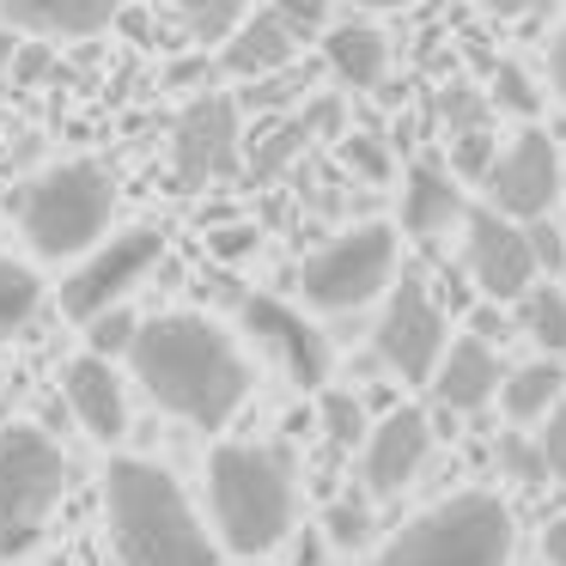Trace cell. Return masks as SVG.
I'll return each instance as SVG.
<instances>
[{"instance_id":"obj_25","label":"cell","mask_w":566,"mask_h":566,"mask_svg":"<svg viewBox=\"0 0 566 566\" xmlns=\"http://www.w3.org/2000/svg\"><path fill=\"white\" fill-rule=\"evenodd\" d=\"M165 7H171L177 25H184L196 43H226L250 0H165Z\"/></svg>"},{"instance_id":"obj_40","label":"cell","mask_w":566,"mask_h":566,"mask_svg":"<svg viewBox=\"0 0 566 566\" xmlns=\"http://www.w3.org/2000/svg\"><path fill=\"white\" fill-rule=\"evenodd\" d=\"M542 560H548V566H566V517H554V524L542 530Z\"/></svg>"},{"instance_id":"obj_16","label":"cell","mask_w":566,"mask_h":566,"mask_svg":"<svg viewBox=\"0 0 566 566\" xmlns=\"http://www.w3.org/2000/svg\"><path fill=\"white\" fill-rule=\"evenodd\" d=\"M128 0H0V19L31 38H92V31L116 25Z\"/></svg>"},{"instance_id":"obj_27","label":"cell","mask_w":566,"mask_h":566,"mask_svg":"<svg viewBox=\"0 0 566 566\" xmlns=\"http://www.w3.org/2000/svg\"><path fill=\"white\" fill-rule=\"evenodd\" d=\"M323 536H329L335 548H366V536H371V505L359 500V493L329 500V512H323Z\"/></svg>"},{"instance_id":"obj_3","label":"cell","mask_w":566,"mask_h":566,"mask_svg":"<svg viewBox=\"0 0 566 566\" xmlns=\"http://www.w3.org/2000/svg\"><path fill=\"white\" fill-rule=\"evenodd\" d=\"M208 500L232 554H269L293 530V469L269 444H220L208 457Z\"/></svg>"},{"instance_id":"obj_34","label":"cell","mask_w":566,"mask_h":566,"mask_svg":"<svg viewBox=\"0 0 566 566\" xmlns=\"http://www.w3.org/2000/svg\"><path fill=\"white\" fill-rule=\"evenodd\" d=\"M451 165H457V177H488V165H493V135L488 128L451 135Z\"/></svg>"},{"instance_id":"obj_35","label":"cell","mask_w":566,"mask_h":566,"mask_svg":"<svg viewBox=\"0 0 566 566\" xmlns=\"http://www.w3.org/2000/svg\"><path fill=\"white\" fill-rule=\"evenodd\" d=\"M269 7H274V19H281L293 38L298 31L311 38V31H323V19H329V0H269Z\"/></svg>"},{"instance_id":"obj_10","label":"cell","mask_w":566,"mask_h":566,"mask_svg":"<svg viewBox=\"0 0 566 566\" xmlns=\"http://www.w3.org/2000/svg\"><path fill=\"white\" fill-rule=\"evenodd\" d=\"M159 256H165L159 232H123V238H111V244H104L98 256L80 262V269L67 274V286H62V311H67V317L86 323L92 311L116 305V298H123L128 286H135V281H140V274H147Z\"/></svg>"},{"instance_id":"obj_30","label":"cell","mask_w":566,"mask_h":566,"mask_svg":"<svg viewBox=\"0 0 566 566\" xmlns=\"http://www.w3.org/2000/svg\"><path fill=\"white\" fill-rule=\"evenodd\" d=\"M439 116L451 135H463V128H488V98H481L475 86H463V80H451V86L439 92Z\"/></svg>"},{"instance_id":"obj_28","label":"cell","mask_w":566,"mask_h":566,"mask_svg":"<svg viewBox=\"0 0 566 566\" xmlns=\"http://www.w3.org/2000/svg\"><path fill=\"white\" fill-rule=\"evenodd\" d=\"M323 432H329L335 451H354L366 439V408H359V396H347V390L323 396Z\"/></svg>"},{"instance_id":"obj_5","label":"cell","mask_w":566,"mask_h":566,"mask_svg":"<svg viewBox=\"0 0 566 566\" xmlns=\"http://www.w3.org/2000/svg\"><path fill=\"white\" fill-rule=\"evenodd\" d=\"M67 481H74V463L43 427L0 432V560L38 548Z\"/></svg>"},{"instance_id":"obj_22","label":"cell","mask_w":566,"mask_h":566,"mask_svg":"<svg viewBox=\"0 0 566 566\" xmlns=\"http://www.w3.org/2000/svg\"><path fill=\"white\" fill-rule=\"evenodd\" d=\"M305 147H311L305 116H269V123H262V135H256V147H250V177H256V184H269V177H281Z\"/></svg>"},{"instance_id":"obj_45","label":"cell","mask_w":566,"mask_h":566,"mask_svg":"<svg viewBox=\"0 0 566 566\" xmlns=\"http://www.w3.org/2000/svg\"><path fill=\"white\" fill-rule=\"evenodd\" d=\"M298 566H323V542H317V536L298 542Z\"/></svg>"},{"instance_id":"obj_8","label":"cell","mask_w":566,"mask_h":566,"mask_svg":"<svg viewBox=\"0 0 566 566\" xmlns=\"http://www.w3.org/2000/svg\"><path fill=\"white\" fill-rule=\"evenodd\" d=\"M371 342H378V359L402 384H427L432 378V366H439V354H444V311H439V298L427 293L420 274H402V286L390 293Z\"/></svg>"},{"instance_id":"obj_23","label":"cell","mask_w":566,"mask_h":566,"mask_svg":"<svg viewBox=\"0 0 566 566\" xmlns=\"http://www.w3.org/2000/svg\"><path fill=\"white\" fill-rule=\"evenodd\" d=\"M38 305H43V281L25 269V262L0 256V342L25 329L31 311H38Z\"/></svg>"},{"instance_id":"obj_2","label":"cell","mask_w":566,"mask_h":566,"mask_svg":"<svg viewBox=\"0 0 566 566\" xmlns=\"http://www.w3.org/2000/svg\"><path fill=\"white\" fill-rule=\"evenodd\" d=\"M104 517L116 566H220V548L208 542L177 475L147 457H116L104 469Z\"/></svg>"},{"instance_id":"obj_21","label":"cell","mask_w":566,"mask_h":566,"mask_svg":"<svg viewBox=\"0 0 566 566\" xmlns=\"http://www.w3.org/2000/svg\"><path fill=\"white\" fill-rule=\"evenodd\" d=\"M560 396H566V366L554 354H542V359H530V366H517L512 378H505V415L542 420Z\"/></svg>"},{"instance_id":"obj_17","label":"cell","mask_w":566,"mask_h":566,"mask_svg":"<svg viewBox=\"0 0 566 566\" xmlns=\"http://www.w3.org/2000/svg\"><path fill=\"white\" fill-rule=\"evenodd\" d=\"M427 384L439 390L444 408L469 415V408H481L493 390H500V359H493V347L481 342V335H463V342H451L439 354V366H432Z\"/></svg>"},{"instance_id":"obj_24","label":"cell","mask_w":566,"mask_h":566,"mask_svg":"<svg viewBox=\"0 0 566 566\" xmlns=\"http://www.w3.org/2000/svg\"><path fill=\"white\" fill-rule=\"evenodd\" d=\"M311 80H317V67H269V74H256V80H244V104L238 111H262V116H274V111H286V104H298L311 92Z\"/></svg>"},{"instance_id":"obj_41","label":"cell","mask_w":566,"mask_h":566,"mask_svg":"<svg viewBox=\"0 0 566 566\" xmlns=\"http://www.w3.org/2000/svg\"><path fill=\"white\" fill-rule=\"evenodd\" d=\"M201 80H213V67L201 62V55H184V62L171 67V86H201Z\"/></svg>"},{"instance_id":"obj_46","label":"cell","mask_w":566,"mask_h":566,"mask_svg":"<svg viewBox=\"0 0 566 566\" xmlns=\"http://www.w3.org/2000/svg\"><path fill=\"white\" fill-rule=\"evenodd\" d=\"M359 7H378V13H390V7H408V0H359Z\"/></svg>"},{"instance_id":"obj_4","label":"cell","mask_w":566,"mask_h":566,"mask_svg":"<svg viewBox=\"0 0 566 566\" xmlns=\"http://www.w3.org/2000/svg\"><path fill=\"white\" fill-rule=\"evenodd\" d=\"M378 566H512V512L500 493H451L396 530Z\"/></svg>"},{"instance_id":"obj_47","label":"cell","mask_w":566,"mask_h":566,"mask_svg":"<svg viewBox=\"0 0 566 566\" xmlns=\"http://www.w3.org/2000/svg\"><path fill=\"white\" fill-rule=\"evenodd\" d=\"M560 238H566V226H560Z\"/></svg>"},{"instance_id":"obj_6","label":"cell","mask_w":566,"mask_h":566,"mask_svg":"<svg viewBox=\"0 0 566 566\" xmlns=\"http://www.w3.org/2000/svg\"><path fill=\"white\" fill-rule=\"evenodd\" d=\"M25 238L38 256L62 262V256H80L104 238L116 213V184L104 177V165L92 159H67L55 171H43L38 184L25 189Z\"/></svg>"},{"instance_id":"obj_37","label":"cell","mask_w":566,"mask_h":566,"mask_svg":"<svg viewBox=\"0 0 566 566\" xmlns=\"http://www.w3.org/2000/svg\"><path fill=\"white\" fill-rule=\"evenodd\" d=\"M524 238H530V256H536V269H566V238L554 232V226H524Z\"/></svg>"},{"instance_id":"obj_12","label":"cell","mask_w":566,"mask_h":566,"mask_svg":"<svg viewBox=\"0 0 566 566\" xmlns=\"http://www.w3.org/2000/svg\"><path fill=\"white\" fill-rule=\"evenodd\" d=\"M469 274H475V286L493 298V305L524 293V286L536 281V256H530L524 226L505 220L500 208L469 213Z\"/></svg>"},{"instance_id":"obj_18","label":"cell","mask_w":566,"mask_h":566,"mask_svg":"<svg viewBox=\"0 0 566 566\" xmlns=\"http://www.w3.org/2000/svg\"><path fill=\"white\" fill-rule=\"evenodd\" d=\"M451 220H463V196H457V177L439 171V159H420L402 184V232L408 238H439Z\"/></svg>"},{"instance_id":"obj_15","label":"cell","mask_w":566,"mask_h":566,"mask_svg":"<svg viewBox=\"0 0 566 566\" xmlns=\"http://www.w3.org/2000/svg\"><path fill=\"white\" fill-rule=\"evenodd\" d=\"M67 408H74L80 427L98 444H116L128 432V396H123V378L111 371L104 354H86L67 366Z\"/></svg>"},{"instance_id":"obj_7","label":"cell","mask_w":566,"mask_h":566,"mask_svg":"<svg viewBox=\"0 0 566 566\" xmlns=\"http://www.w3.org/2000/svg\"><path fill=\"white\" fill-rule=\"evenodd\" d=\"M390 274H396V232L390 226H354L305 262L298 286L317 311H354L366 298H378L390 286Z\"/></svg>"},{"instance_id":"obj_32","label":"cell","mask_w":566,"mask_h":566,"mask_svg":"<svg viewBox=\"0 0 566 566\" xmlns=\"http://www.w3.org/2000/svg\"><path fill=\"white\" fill-rule=\"evenodd\" d=\"M342 165L354 177H366V184H384V177L396 171L390 165V147H384L378 135H342Z\"/></svg>"},{"instance_id":"obj_44","label":"cell","mask_w":566,"mask_h":566,"mask_svg":"<svg viewBox=\"0 0 566 566\" xmlns=\"http://www.w3.org/2000/svg\"><path fill=\"white\" fill-rule=\"evenodd\" d=\"M488 7H493L500 19H524V13H536L542 0H488Z\"/></svg>"},{"instance_id":"obj_13","label":"cell","mask_w":566,"mask_h":566,"mask_svg":"<svg viewBox=\"0 0 566 566\" xmlns=\"http://www.w3.org/2000/svg\"><path fill=\"white\" fill-rule=\"evenodd\" d=\"M244 329L281 359V371L298 384V390H317V384L329 378V342L305 323V311L256 293V298H244Z\"/></svg>"},{"instance_id":"obj_1","label":"cell","mask_w":566,"mask_h":566,"mask_svg":"<svg viewBox=\"0 0 566 566\" xmlns=\"http://www.w3.org/2000/svg\"><path fill=\"white\" fill-rule=\"evenodd\" d=\"M128 359H135V378L147 384L153 402L201 432H220L250 396L244 354L232 347V335L220 323L196 317V311L140 323L135 342H128Z\"/></svg>"},{"instance_id":"obj_9","label":"cell","mask_w":566,"mask_h":566,"mask_svg":"<svg viewBox=\"0 0 566 566\" xmlns=\"http://www.w3.org/2000/svg\"><path fill=\"white\" fill-rule=\"evenodd\" d=\"M171 165L184 189L232 177L238 171V98H220V92L189 98V111L177 116V135H171Z\"/></svg>"},{"instance_id":"obj_20","label":"cell","mask_w":566,"mask_h":566,"mask_svg":"<svg viewBox=\"0 0 566 566\" xmlns=\"http://www.w3.org/2000/svg\"><path fill=\"white\" fill-rule=\"evenodd\" d=\"M293 31L281 25L274 13H262V19H238L232 25V38H226V55H220V67L232 80H256V74H269V67H286L293 62Z\"/></svg>"},{"instance_id":"obj_42","label":"cell","mask_w":566,"mask_h":566,"mask_svg":"<svg viewBox=\"0 0 566 566\" xmlns=\"http://www.w3.org/2000/svg\"><path fill=\"white\" fill-rule=\"evenodd\" d=\"M548 74H554V92H560V104H566V25H560V38H554V55H548Z\"/></svg>"},{"instance_id":"obj_11","label":"cell","mask_w":566,"mask_h":566,"mask_svg":"<svg viewBox=\"0 0 566 566\" xmlns=\"http://www.w3.org/2000/svg\"><path fill=\"white\" fill-rule=\"evenodd\" d=\"M488 189L505 213L542 220V213L554 208V196H560V153H554V140L542 135V128H524L505 153H493Z\"/></svg>"},{"instance_id":"obj_31","label":"cell","mask_w":566,"mask_h":566,"mask_svg":"<svg viewBox=\"0 0 566 566\" xmlns=\"http://www.w3.org/2000/svg\"><path fill=\"white\" fill-rule=\"evenodd\" d=\"M493 104H500L505 116H536V111H542L536 86H530V74H524L517 62H500V67H493Z\"/></svg>"},{"instance_id":"obj_14","label":"cell","mask_w":566,"mask_h":566,"mask_svg":"<svg viewBox=\"0 0 566 566\" xmlns=\"http://www.w3.org/2000/svg\"><path fill=\"white\" fill-rule=\"evenodd\" d=\"M366 463H359V475H366V488L378 493H402L408 481L420 475V463H427L432 451V420L420 415V408H396V415H384L378 432H366Z\"/></svg>"},{"instance_id":"obj_38","label":"cell","mask_w":566,"mask_h":566,"mask_svg":"<svg viewBox=\"0 0 566 566\" xmlns=\"http://www.w3.org/2000/svg\"><path fill=\"white\" fill-rule=\"evenodd\" d=\"M298 116H305L311 140H317V135H342V116H347V111H342V98H311Z\"/></svg>"},{"instance_id":"obj_43","label":"cell","mask_w":566,"mask_h":566,"mask_svg":"<svg viewBox=\"0 0 566 566\" xmlns=\"http://www.w3.org/2000/svg\"><path fill=\"white\" fill-rule=\"evenodd\" d=\"M475 335H481V342H505V317H500V311H475Z\"/></svg>"},{"instance_id":"obj_36","label":"cell","mask_w":566,"mask_h":566,"mask_svg":"<svg viewBox=\"0 0 566 566\" xmlns=\"http://www.w3.org/2000/svg\"><path fill=\"white\" fill-rule=\"evenodd\" d=\"M536 451H542V463H548V475L566 481V402L548 408V432L536 439Z\"/></svg>"},{"instance_id":"obj_39","label":"cell","mask_w":566,"mask_h":566,"mask_svg":"<svg viewBox=\"0 0 566 566\" xmlns=\"http://www.w3.org/2000/svg\"><path fill=\"white\" fill-rule=\"evenodd\" d=\"M213 250H220L226 262L244 256V250H256V226H232V232H213Z\"/></svg>"},{"instance_id":"obj_33","label":"cell","mask_w":566,"mask_h":566,"mask_svg":"<svg viewBox=\"0 0 566 566\" xmlns=\"http://www.w3.org/2000/svg\"><path fill=\"white\" fill-rule=\"evenodd\" d=\"M500 463H505V475L524 481V488H542V481H548V463H542V451H536L530 439H517V432H505V439H500Z\"/></svg>"},{"instance_id":"obj_19","label":"cell","mask_w":566,"mask_h":566,"mask_svg":"<svg viewBox=\"0 0 566 566\" xmlns=\"http://www.w3.org/2000/svg\"><path fill=\"white\" fill-rule=\"evenodd\" d=\"M323 62H329V74L342 80V86L371 92V86H384L390 50H384V31H378V25H366V19H347V25H335L329 38H323Z\"/></svg>"},{"instance_id":"obj_26","label":"cell","mask_w":566,"mask_h":566,"mask_svg":"<svg viewBox=\"0 0 566 566\" xmlns=\"http://www.w3.org/2000/svg\"><path fill=\"white\" fill-rule=\"evenodd\" d=\"M524 329L542 354H566V293L554 286H524Z\"/></svg>"},{"instance_id":"obj_29","label":"cell","mask_w":566,"mask_h":566,"mask_svg":"<svg viewBox=\"0 0 566 566\" xmlns=\"http://www.w3.org/2000/svg\"><path fill=\"white\" fill-rule=\"evenodd\" d=\"M135 311H123V305H104V311H92L86 317V342H92V354H128V342H135Z\"/></svg>"}]
</instances>
